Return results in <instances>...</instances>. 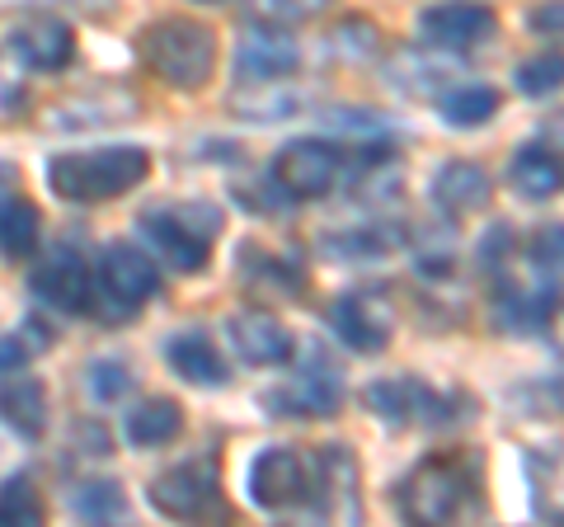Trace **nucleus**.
<instances>
[{
  "mask_svg": "<svg viewBox=\"0 0 564 527\" xmlns=\"http://www.w3.org/2000/svg\"><path fill=\"white\" fill-rule=\"evenodd\" d=\"M147 170H151L147 147H104V151L57 155L47 165V184L70 203H109L147 180Z\"/></svg>",
  "mask_w": 564,
  "mask_h": 527,
  "instance_id": "obj_1",
  "label": "nucleus"
},
{
  "mask_svg": "<svg viewBox=\"0 0 564 527\" xmlns=\"http://www.w3.org/2000/svg\"><path fill=\"white\" fill-rule=\"evenodd\" d=\"M141 62L174 90H198L217 62V39L198 20H155L141 33Z\"/></svg>",
  "mask_w": 564,
  "mask_h": 527,
  "instance_id": "obj_2",
  "label": "nucleus"
},
{
  "mask_svg": "<svg viewBox=\"0 0 564 527\" xmlns=\"http://www.w3.org/2000/svg\"><path fill=\"white\" fill-rule=\"evenodd\" d=\"M141 232L155 240V250L170 259V269L198 273L212 255V240L221 236V213L212 203H170L151 207L141 217Z\"/></svg>",
  "mask_w": 564,
  "mask_h": 527,
  "instance_id": "obj_3",
  "label": "nucleus"
},
{
  "mask_svg": "<svg viewBox=\"0 0 564 527\" xmlns=\"http://www.w3.org/2000/svg\"><path fill=\"white\" fill-rule=\"evenodd\" d=\"M155 288H161V269H155L147 255L132 250L128 240L104 245L95 302H99V311L109 315V321H128V315H137L155 297Z\"/></svg>",
  "mask_w": 564,
  "mask_h": 527,
  "instance_id": "obj_4",
  "label": "nucleus"
},
{
  "mask_svg": "<svg viewBox=\"0 0 564 527\" xmlns=\"http://www.w3.org/2000/svg\"><path fill=\"white\" fill-rule=\"evenodd\" d=\"M466 504V471L456 462H423L400 485V514L410 523H452Z\"/></svg>",
  "mask_w": 564,
  "mask_h": 527,
  "instance_id": "obj_5",
  "label": "nucleus"
},
{
  "mask_svg": "<svg viewBox=\"0 0 564 527\" xmlns=\"http://www.w3.org/2000/svg\"><path fill=\"white\" fill-rule=\"evenodd\" d=\"M344 174V151L321 137H296L278 151L273 161V180L292 193V198H325Z\"/></svg>",
  "mask_w": 564,
  "mask_h": 527,
  "instance_id": "obj_6",
  "label": "nucleus"
},
{
  "mask_svg": "<svg viewBox=\"0 0 564 527\" xmlns=\"http://www.w3.org/2000/svg\"><path fill=\"white\" fill-rule=\"evenodd\" d=\"M329 325L352 354H381L391 344V330H395V311L391 302L377 292V288H362V292H344L339 302L329 306Z\"/></svg>",
  "mask_w": 564,
  "mask_h": 527,
  "instance_id": "obj_7",
  "label": "nucleus"
},
{
  "mask_svg": "<svg viewBox=\"0 0 564 527\" xmlns=\"http://www.w3.org/2000/svg\"><path fill=\"white\" fill-rule=\"evenodd\" d=\"M306 485H311V471L296 448H263L250 462V499L259 508L282 514V508L306 504Z\"/></svg>",
  "mask_w": 564,
  "mask_h": 527,
  "instance_id": "obj_8",
  "label": "nucleus"
},
{
  "mask_svg": "<svg viewBox=\"0 0 564 527\" xmlns=\"http://www.w3.org/2000/svg\"><path fill=\"white\" fill-rule=\"evenodd\" d=\"M302 66V43L292 39L282 24H254L240 33L236 43V76L240 80H282V76H296Z\"/></svg>",
  "mask_w": 564,
  "mask_h": 527,
  "instance_id": "obj_9",
  "label": "nucleus"
},
{
  "mask_svg": "<svg viewBox=\"0 0 564 527\" xmlns=\"http://www.w3.org/2000/svg\"><path fill=\"white\" fill-rule=\"evenodd\" d=\"M263 406H273V415H334L344 406V377L325 354H315L288 386L263 396Z\"/></svg>",
  "mask_w": 564,
  "mask_h": 527,
  "instance_id": "obj_10",
  "label": "nucleus"
},
{
  "mask_svg": "<svg viewBox=\"0 0 564 527\" xmlns=\"http://www.w3.org/2000/svg\"><path fill=\"white\" fill-rule=\"evenodd\" d=\"M494 29H499V14L475 0H443L419 14V33L433 47H480L494 39Z\"/></svg>",
  "mask_w": 564,
  "mask_h": 527,
  "instance_id": "obj_11",
  "label": "nucleus"
},
{
  "mask_svg": "<svg viewBox=\"0 0 564 527\" xmlns=\"http://www.w3.org/2000/svg\"><path fill=\"white\" fill-rule=\"evenodd\" d=\"M212 499H217V462H207V456H193V462L155 476L151 485V504L170 518H198Z\"/></svg>",
  "mask_w": 564,
  "mask_h": 527,
  "instance_id": "obj_12",
  "label": "nucleus"
},
{
  "mask_svg": "<svg viewBox=\"0 0 564 527\" xmlns=\"http://www.w3.org/2000/svg\"><path fill=\"white\" fill-rule=\"evenodd\" d=\"M226 330H231V344L236 354L245 363L254 367H282L292 358V330L278 321L273 311H236L231 321H226Z\"/></svg>",
  "mask_w": 564,
  "mask_h": 527,
  "instance_id": "obj_13",
  "label": "nucleus"
},
{
  "mask_svg": "<svg viewBox=\"0 0 564 527\" xmlns=\"http://www.w3.org/2000/svg\"><path fill=\"white\" fill-rule=\"evenodd\" d=\"M33 292H39L47 306L66 311V315H85L95 306V278H90V269H85V259L70 255V250L52 255L43 269L33 273Z\"/></svg>",
  "mask_w": 564,
  "mask_h": 527,
  "instance_id": "obj_14",
  "label": "nucleus"
},
{
  "mask_svg": "<svg viewBox=\"0 0 564 527\" xmlns=\"http://www.w3.org/2000/svg\"><path fill=\"white\" fill-rule=\"evenodd\" d=\"M560 306L555 288H513L508 283L489 306V321L499 335H513V340H532L551 325V315Z\"/></svg>",
  "mask_w": 564,
  "mask_h": 527,
  "instance_id": "obj_15",
  "label": "nucleus"
},
{
  "mask_svg": "<svg viewBox=\"0 0 564 527\" xmlns=\"http://www.w3.org/2000/svg\"><path fill=\"white\" fill-rule=\"evenodd\" d=\"M137 114V95L128 90H113V85H99V90H85L76 99L57 104L47 114V128H62V132H90V128H109V122H122Z\"/></svg>",
  "mask_w": 564,
  "mask_h": 527,
  "instance_id": "obj_16",
  "label": "nucleus"
},
{
  "mask_svg": "<svg viewBox=\"0 0 564 527\" xmlns=\"http://www.w3.org/2000/svg\"><path fill=\"white\" fill-rule=\"evenodd\" d=\"M10 52L29 72H62V66L76 57V33L62 20H24L10 33Z\"/></svg>",
  "mask_w": 564,
  "mask_h": 527,
  "instance_id": "obj_17",
  "label": "nucleus"
},
{
  "mask_svg": "<svg viewBox=\"0 0 564 527\" xmlns=\"http://www.w3.org/2000/svg\"><path fill=\"white\" fill-rule=\"evenodd\" d=\"M494 198V184L480 165L470 161H447L443 170L433 174V203L443 207L447 217H470V213H485Z\"/></svg>",
  "mask_w": 564,
  "mask_h": 527,
  "instance_id": "obj_18",
  "label": "nucleus"
},
{
  "mask_svg": "<svg viewBox=\"0 0 564 527\" xmlns=\"http://www.w3.org/2000/svg\"><path fill=\"white\" fill-rule=\"evenodd\" d=\"M527 485H532V508L545 523H564V443H541L527 452Z\"/></svg>",
  "mask_w": 564,
  "mask_h": 527,
  "instance_id": "obj_19",
  "label": "nucleus"
},
{
  "mask_svg": "<svg viewBox=\"0 0 564 527\" xmlns=\"http://www.w3.org/2000/svg\"><path fill=\"white\" fill-rule=\"evenodd\" d=\"M165 358H170L174 373L193 386H226V377H231L221 354H217V344H212L203 330H180V335L165 344Z\"/></svg>",
  "mask_w": 564,
  "mask_h": 527,
  "instance_id": "obj_20",
  "label": "nucleus"
},
{
  "mask_svg": "<svg viewBox=\"0 0 564 527\" xmlns=\"http://www.w3.org/2000/svg\"><path fill=\"white\" fill-rule=\"evenodd\" d=\"M306 104H311V90L292 85V76H282V80H259L250 90H240L236 114L250 122H282V118H296Z\"/></svg>",
  "mask_w": 564,
  "mask_h": 527,
  "instance_id": "obj_21",
  "label": "nucleus"
},
{
  "mask_svg": "<svg viewBox=\"0 0 564 527\" xmlns=\"http://www.w3.org/2000/svg\"><path fill=\"white\" fill-rule=\"evenodd\" d=\"M508 184H513L527 203H545L555 198V193L564 189V161L551 151V147H522L513 155V165H508Z\"/></svg>",
  "mask_w": 564,
  "mask_h": 527,
  "instance_id": "obj_22",
  "label": "nucleus"
},
{
  "mask_svg": "<svg viewBox=\"0 0 564 527\" xmlns=\"http://www.w3.org/2000/svg\"><path fill=\"white\" fill-rule=\"evenodd\" d=\"M0 415L20 438H39L47 429V391L33 377H10L0 386Z\"/></svg>",
  "mask_w": 564,
  "mask_h": 527,
  "instance_id": "obj_23",
  "label": "nucleus"
},
{
  "mask_svg": "<svg viewBox=\"0 0 564 527\" xmlns=\"http://www.w3.org/2000/svg\"><path fill=\"white\" fill-rule=\"evenodd\" d=\"M400 245V232H386V226H348V232H329L321 236V255L334 264H372L381 255H391Z\"/></svg>",
  "mask_w": 564,
  "mask_h": 527,
  "instance_id": "obj_24",
  "label": "nucleus"
},
{
  "mask_svg": "<svg viewBox=\"0 0 564 527\" xmlns=\"http://www.w3.org/2000/svg\"><path fill=\"white\" fill-rule=\"evenodd\" d=\"M456 76V62L452 57H429V52H395V62H391V80L395 90L404 95H419V99H429L437 95L443 85Z\"/></svg>",
  "mask_w": 564,
  "mask_h": 527,
  "instance_id": "obj_25",
  "label": "nucleus"
},
{
  "mask_svg": "<svg viewBox=\"0 0 564 527\" xmlns=\"http://www.w3.org/2000/svg\"><path fill=\"white\" fill-rule=\"evenodd\" d=\"M180 429H184L180 400L155 396V400H141L137 410H128V443H137V448H161Z\"/></svg>",
  "mask_w": 564,
  "mask_h": 527,
  "instance_id": "obj_26",
  "label": "nucleus"
},
{
  "mask_svg": "<svg viewBox=\"0 0 564 527\" xmlns=\"http://www.w3.org/2000/svg\"><path fill=\"white\" fill-rule=\"evenodd\" d=\"M437 114L452 128H485V122L499 114V90L494 85H462V90H452L437 99Z\"/></svg>",
  "mask_w": 564,
  "mask_h": 527,
  "instance_id": "obj_27",
  "label": "nucleus"
},
{
  "mask_svg": "<svg viewBox=\"0 0 564 527\" xmlns=\"http://www.w3.org/2000/svg\"><path fill=\"white\" fill-rule=\"evenodd\" d=\"M39 245V207L29 198H10L0 207V255L6 259H24Z\"/></svg>",
  "mask_w": 564,
  "mask_h": 527,
  "instance_id": "obj_28",
  "label": "nucleus"
},
{
  "mask_svg": "<svg viewBox=\"0 0 564 527\" xmlns=\"http://www.w3.org/2000/svg\"><path fill=\"white\" fill-rule=\"evenodd\" d=\"M70 508H76L85 523H113V518H122L128 499H122L118 481H85L76 495H70Z\"/></svg>",
  "mask_w": 564,
  "mask_h": 527,
  "instance_id": "obj_29",
  "label": "nucleus"
},
{
  "mask_svg": "<svg viewBox=\"0 0 564 527\" xmlns=\"http://www.w3.org/2000/svg\"><path fill=\"white\" fill-rule=\"evenodd\" d=\"M14 523H24V527L43 523V499L24 476L0 485V527H14Z\"/></svg>",
  "mask_w": 564,
  "mask_h": 527,
  "instance_id": "obj_30",
  "label": "nucleus"
},
{
  "mask_svg": "<svg viewBox=\"0 0 564 527\" xmlns=\"http://www.w3.org/2000/svg\"><path fill=\"white\" fill-rule=\"evenodd\" d=\"M518 90L532 95V99H545V95L564 90V57L560 52H545V57L522 62L518 66Z\"/></svg>",
  "mask_w": 564,
  "mask_h": 527,
  "instance_id": "obj_31",
  "label": "nucleus"
},
{
  "mask_svg": "<svg viewBox=\"0 0 564 527\" xmlns=\"http://www.w3.org/2000/svg\"><path fill=\"white\" fill-rule=\"evenodd\" d=\"M329 47L339 52L344 62H367V57H377V47H381V33L372 20H344L339 29L329 33Z\"/></svg>",
  "mask_w": 564,
  "mask_h": 527,
  "instance_id": "obj_32",
  "label": "nucleus"
},
{
  "mask_svg": "<svg viewBox=\"0 0 564 527\" xmlns=\"http://www.w3.org/2000/svg\"><path fill=\"white\" fill-rule=\"evenodd\" d=\"M128 386H132V373H128V363H118V358H95L85 367V391L95 400H118Z\"/></svg>",
  "mask_w": 564,
  "mask_h": 527,
  "instance_id": "obj_33",
  "label": "nucleus"
},
{
  "mask_svg": "<svg viewBox=\"0 0 564 527\" xmlns=\"http://www.w3.org/2000/svg\"><path fill=\"white\" fill-rule=\"evenodd\" d=\"M240 269H250V273H263V278H273V283H288V288H302L306 278L302 269H296L292 259H278V255H259L254 245H240Z\"/></svg>",
  "mask_w": 564,
  "mask_h": 527,
  "instance_id": "obj_34",
  "label": "nucleus"
},
{
  "mask_svg": "<svg viewBox=\"0 0 564 527\" xmlns=\"http://www.w3.org/2000/svg\"><path fill=\"white\" fill-rule=\"evenodd\" d=\"M518 400H527V415H564V373L527 381L518 391Z\"/></svg>",
  "mask_w": 564,
  "mask_h": 527,
  "instance_id": "obj_35",
  "label": "nucleus"
},
{
  "mask_svg": "<svg viewBox=\"0 0 564 527\" xmlns=\"http://www.w3.org/2000/svg\"><path fill=\"white\" fill-rule=\"evenodd\" d=\"M329 0H254V14L273 24H296V20H315Z\"/></svg>",
  "mask_w": 564,
  "mask_h": 527,
  "instance_id": "obj_36",
  "label": "nucleus"
},
{
  "mask_svg": "<svg viewBox=\"0 0 564 527\" xmlns=\"http://www.w3.org/2000/svg\"><path fill=\"white\" fill-rule=\"evenodd\" d=\"M527 255H532L536 269H564V226L560 222L541 226L532 236V245H527Z\"/></svg>",
  "mask_w": 564,
  "mask_h": 527,
  "instance_id": "obj_37",
  "label": "nucleus"
},
{
  "mask_svg": "<svg viewBox=\"0 0 564 527\" xmlns=\"http://www.w3.org/2000/svg\"><path fill=\"white\" fill-rule=\"evenodd\" d=\"M508 255H513V232H508V226H489L485 240L475 245V259H480V269H485V273L499 269Z\"/></svg>",
  "mask_w": 564,
  "mask_h": 527,
  "instance_id": "obj_38",
  "label": "nucleus"
},
{
  "mask_svg": "<svg viewBox=\"0 0 564 527\" xmlns=\"http://www.w3.org/2000/svg\"><path fill=\"white\" fill-rule=\"evenodd\" d=\"M527 24H532V33H555V39H564V0H541V6L527 10Z\"/></svg>",
  "mask_w": 564,
  "mask_h": 527,
  "instance_id": "obj_39",
  "label": "nucleus"
},
{
  "mask_svg": "<svg viewBox=\"0 0 564 527\" xmlns=\"http://www.w3.org/2000/svg\"><path fill=\"white\" fill-rule=\"evenodd\" d=\"M33 358V348L24 344V335H0V373H20Z\"/></svg>",
  "mask_w": 564,
  "mask_h": 527,
  "instance_id": "obj_40",
  "label": "nucleus"
},
{
  "mask_svg": "<svg viewBox=\"0 0 564 527\" xmlns=\"http://www.w3.org/2000/svg\"><path fill=\"white\" fill-rule=\"evenodd\" d=\"M14 184H20V174H14L10 165H0V207H6L10 198H20V189Z\"/></svg>",
  "mask_w": 564,
  "mask_h": 527,
  "instance_id": "obj_41",
  "label": "nucleus"
},
{
  "mask_svg": "<svg viewBox=\"0 0 564 527\" xmlns=\"http://www.w3.org/2000/svg\"><path fill=\"white\" fill-rule=\"evenodd\" d=\"M198 6H217V0H198Z\"/></svg>",
  "mask_w": 564,
  "mask_h": 527,
  "instance_id": "obj_42",
  "label": "nucleus"
}]
</instances>
